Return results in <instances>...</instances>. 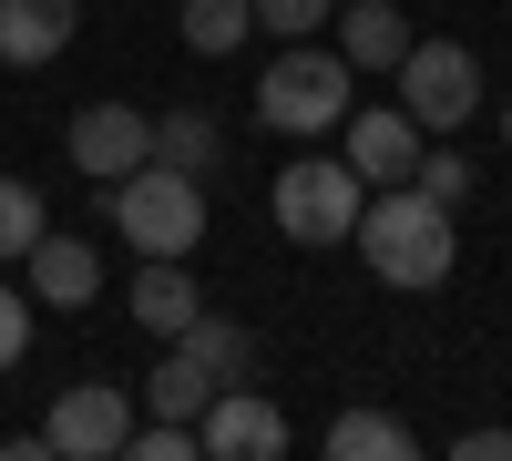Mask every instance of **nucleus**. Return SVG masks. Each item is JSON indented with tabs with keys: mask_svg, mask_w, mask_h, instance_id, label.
Instances as JSON below:
<instances>
[{
	"mask_svg": "<svg viewBox=\"0 0 512 461\" xmlns=\"http://www.w3.org/2000/svg\"><path fill=\"white\" fill-rule=\"evenodd\" d=\"M400 113L420 134H461V123L482 113V62L461 52V41H410L400 62Z\"/></svg>",
	"mask_w": 512,
	"mask_h": 461,
	"instance_id": "39448f33",
	"label": "nucleus"
},
{
	"mask_svg": "<svg viewBox=\"0 0 512 461\" xmlns=\"http://www.w3.org/2000/svg\"><path fill=\"white\" fill-rule=\"evenodd\" d=\"M338 154L359 164L369 195H379V185H410V164H420V123H410L400 103H379V113L349 103V123H338Z\"/></svg>",
	"mask_w": 512,
	"mask_h": 461,
	"instance_id": "1a4fd4ad",
	"label": "nucleus"
},
{
	"mask_svg": "<svg viewBox=\"0 0 512 461\" xmlns=\"http://www.w3.org/2000/svg\"><path fill=\"white\" fill-rule=\"evenodd\" d=\"M205 298H195V277H185V257H144V277H134V318L154 328V339H185V318H195Z\"/></svg>",
	"mask_w": 512,
	"mask_h": 461,
	"instance_id": "4468645a",
	"label": "nucleus"
},
{
	"mask_svg": "<svg viewBox=\"0 0 512 461\" xmlns=\"http://www.w3.org/2000/svg\"><path fill=\"white\" fill-rule=\"evenodd\" d=\"M41 226H52V205H41V185L0 175V267H21L31 246H41Z\"/></svg>",
	"mask_w": 512,
	"mask_h": 461,
	"instance_id": "a211bd4d",
	"label": "nucleus"
},
{
	"mask_svg": "<svg viewBox=\"0 0 512 461\" xmlns=\"http://www.w3.org/2000/svg\"><path fill=\"white\" fill-rule=\"evenodd\" d=\"M154 164L205 175V164H216V123H205V113H164V123H154Z\"/></svg>",
	"mask_w": 512,
	"mask_h": 461,
	"instance_id": "6ab92c4d",
	"label": "nucleus"
},
{
	"mask_svg": "<svg viewBox=\"0 0 512 461\" xmlns=\"http://www.w3.org/2000/svg\"><path fill=\"white\" fill-rule=\"evenodd\" d=\"M175 349H185V359H195V369H205V380H216V390L256 380V328H246V318H216V308H195Z\"/></svg>",
	"mask_w": 512,
	"mask_h": 461,
	"instance_id": "ddd939ff",
	"label": "nucleus"
},
{
	"mask_svg": "<svg viewBox=\"0 0 512 461\" xmlns=\"http://www.w3.org/2000/svg\"><path fill=\"white\" fill-rule=\"evenodd\" d=\"M359 257H369V277L379 287H441L451 277V257H461V236H451V205H431L420 185H379L369 205H359Z\"/></svg>",
	"mask_w": 512,
	"mask_h": 461,
	"instance_id": "f257e3e1",
	"label": "nucleus"
},
{
	"mask_svg": "<svg viewBox=\"0 0 512 461\" xmlns=\"http://www.w3.org/2000/svg\"><path fill=\"white\" fill-rule=\"evenodd\" d=\"M349 103H359V72L338 62V41H328V52H318V41H287V52L256 72V123H267V134L328 144L338 123H349Z\"/></svg>",
	"mask_w": 512,
	"mask_h": 461,
	"instance_id": "f03ea898",
	"label": "nucleus"
},
{
	"mask_svg": "<svg viewBox=\"0 0 512 461\" xmlns=\"http://www.w3.org/2000/svg\"><path fill=\"white\" fill-rule=\"evenodd\" d=\"M359 205H369V185H359L349 154H297L277 175V236L287 246H349L359 236Z\"/></svg>",
	"mask_w": 512,
	"mask_h": 461,
	"instance_id": "20e7f679",
	"label": "nucleus"
},
{
	"mask_svg": "<svg viewBox=\"0 0 512 461\" xmlns=\"http://www.w3.org/2000/svg\"><path fill=\"white\" fill-rule=\"evenodd\" d=\"M205 400H216V380H205V369L164 339V359L144 369V410H154V421H205Z\"/></svg>",
	"mask_w": 512,
	"mask_h": 461,
	"instance_id": "2eb2a0df",
	"label": "nucleus"
},
{
	"mask_svg": "<svg viewBox=\"0 0 512 461\" xmlns=\"http://www.w3.org/2000/svg\"><path fill=\"white\" fill-rule=\"evenodd\" d=\"M123 431H134V390L123 380H72V390H52V421H41V441H52L62 461L123 451Z\"/></svg>",
	"mask_w": 512,
	"mask_h": 461,
	"instance_id": "0eeeda50",
	"label": "nucleus"
},
{
	"mask_svg": "<svg viewBox=\"0 0 512 461\" xmlns=\"http://www.w3.org/2000/svg\"><path fill=\"white\" fill-rule=\"evenodd\" d=\"M113 195V226L134 257H195L205 246V175H185V164H134Z\"/></svg>",
	"mask_w": 512,
	"mask_h": 461,
	"instance_id": "7ed1b4c3",
	"label": "nucleus"
},
{
	"mask_svg": "<svg viewBox=\"0 0 512 461\" xmlns=\"http://www.w3.org/2000/svg\"><path fill=\"white\" fill-rule=\"evenodd\" d=\"M195 441H205V461H277L297 431H287V410L256 390V380H236V390H216V400H205Z\"/></svg>",
	"mask_w": 512,
	"mask_h": 461,
	"instance_id": "6e6552de",
	"label": "nucleus"
},
{
	"mask_svg": "<svg viewBox=\"0 0 512 461\" xmlns=\"http://www.w3.org/2000/svg\"><path fill=\"white\" fill-rule=\"evenodd\" d=\"M21 287H31L41 308H93V298H103V257H93V236L41 226V246L21 257Z\"/></svg>",
	"mask_w": 512,
	"mask_h": 461,
	"instance_id": "9d476101",
	"label": "nucleus"
},
{
	"mask_svg": "<svg viewBox=\"0 0 512 461\" xmlns=\"http://www.w3.org/2000/svg\"><path fill=\"white\" fill-rule=\"evenodd\" d=\"M62 154H72L82 185H123L134 164H154V113H134V103H82L62 123Z\"/></svg>",
	"mask_w": 512,
	"mask_h": 461,
	"instance_id": "423d86ee",
	"label": "nucleus"
},
{
	"mask_svg": "<svg viewBox=\"0 0 512 461\" xmlns=\"http://www.w3.org/2000/svg\"><path fill=\"white\" fill-rule=\"evenodd\" d=\"M328 11H338V0H256V31L308 41V31H328Z\"/></svg>",
	"mask_w": 512,
	"mask_h": 461,
	"instance_id": "5701e85b",
	"label": "nucleus"
},
{
	"mask_svg": "<svg viewBox=\"0 0 512 461\" xmlns=\"http://www.w3.org/2000/svg\"><path fill=\"white\" fill-rule=\"evenodd\" d=\"M123 451H134V461H205L195 421H144V431H123Z\"/></svg>",
	"mask_w": 512,
	"mask_h": 461,
	"instance_id": "4be33fe9",
	"label": "nucleus"
},
{
	"mask_svg": "<svg viewBox=\"0 0 512 461\" xmlns=\"http://www.w3.org/2000/svg\"><path fill=\"white\" fill-rule=\"evenodd\" d=\"M72 21H82V0H0V72H41V62H62Z\"/></svg>",
	"mask_w": 512,
	"mask_h": 461,
	"instance_id": "9b49d317",
	"label": "nucleus"
},
{
	"mask_svg": "<svg viewBox=\"0 0 512 461\" xmlns=\"http://www.w3.org/2000/svg\"><path fill=\"white\" fill-rule=\"evenodd\" d=\"M451 451H461V461H512V431H461Z\"/></svg>",
	"mask_w": 512,
	"mask_h": 461,
	"instance_id": "b1692460",
	"label": "nucleus"
},
{
	"mask_svg": "<svg viewBox=\"0 0 512 461\" xmlns=\"http://www.w3.org/2000/svg\"><path fill=\"white\" fill-rule=\"evenodd\" d=\"M410 185L431 195V205H451V216H461V195H472V164H461L451 144H420V164H410Z\"/></svg>",
	"mask_w": 512,
	"mask_h": 461,
	"instance_id": "aec40b11",
	"label": "nucleus"
},
{
	"mask_svg": "<svg viewBox=\"0 0 512 461\" xmlns=\"http://www.w3.org/2000/svg\"><path fill=\"white\" fill-rule=\"evenodd\" d=\"M338 62L349 72H400L410 62V21L390 0H349V11H338Z\"/></svg>",
	"mask_w": 512,
	"mask_h": 461,
	"instance_id": "f8f14e48",
	"label": "nucleus"
},
{
	"mask_svg": "<svg viewBox=\"0 0 512 461\" xmlns=\"http://www.w3.org/2000/svg\"><path fill=\"white\" fill-rule=\"evenodd\" d=\"M328 461H410V421H390V410H338Z\"/></svg>",
	"mask_w": 512,
	"mask_h": 461,
	"instance_id": "dca6fc26",
	"label": "nucleus"
},
{
	"mask_svg": "<svg viewBox=\"0 0 512 461\" xmlns=\"http://www.w3.org/2000/svg\"><path fill=\"white\" fill-rule=\"evenodd\" d=\"M31 328H41V298L0 277V369H21V359H31Z\"/></svg>",
	"mask_w": 512,
	"mask_h": 461,
	"instance_id": "412c9836",
	"label": "nucleus"
},
{
	"mask_svg": "<svg viewBox=\"0 0 512 461\" xmlns=\"http://www.w3.org/2000/svg\"><path fill=\"white\" fill-rule=\"evenodd\" d=\"M502 144H512V103H502Z\"/></svg>",
	"mask_w": 512,
	"mask_h": 461,
	"instance_id": "393cba45",
	"label": "nucleus"
},
{
	"mask_svg": "<svg viewBox=\"0 0 512 461\" xmlns=\"http://www.w3.org/2000/svg\"><path fill=\"white\" fill-rule=\"evenodd\" d=\"M246 31H256V0H185V52L226 62V52H246Z\"/></svg>",
	"mask_w": 512,
	"mask_h": 461,
	"instance_id": "f3484780",
	"label": "nucleus"
}]
</instances>
